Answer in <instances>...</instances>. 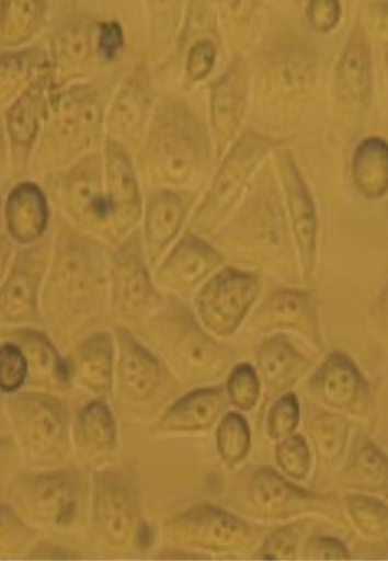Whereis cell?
Returning a JSON list of instances; mask_svg holds the SVG:
<instances>
[{"label": "cell", "instance_id": "1", "mask_svg": "<svg viewBox=\"0 0 388 561\" xmlns=\"http://www.w3.org/2000/svg\"><path fill=\"white\" fill-rule=\"evenodd\" d=\"M44 279L43 327L59 347L69 348L99 320L106 302L110 259L104 247L58 215Z\"/></svg>", "mask_w": 388, "mask_h": 561}, {"label": "cell", "instance_id": "2", "mask_svg": "<svg viewBox=\"0 0 388 561\" xmlns=\"http://www.w3.org/2000/svg\"><path fill=\"white\" fill-rule=\"evenodd\" d=\"M103 124V103L93 84L78 82L49 92L28 172L46 175L94 151L102 137Z\"/></svg>", "mask_w": 388, "mask_h": 561}, {"label": "cell", "instance_id": "3", "mask_svg": "<svg viewBox=\"0 0 388 561\" xmlns=\"http://www.w3.org/2000/svg\"><path fill=\"white\" fill-rule=\"evenodd\" d=\"M14 440L28 466L56 469L72 450V415L67 402L47 391H20L7 396Z\"/></svg>", "mask_w": 388, "mask_h": 561}, {"label": "cell", "instance_id": "4", "mask_svg": "<svg viewBox=\"0 0 388 561\" xmlns=\"http://www.w3.org/2000/svg\"><path fill=\"white\" fill-rule=\"evenodd\" d=\"M210 159V140L199 118L182 103H168L156 115L146 144L153 174L185 184Z\"/></svg>", "mask_w": 388, "mask_h": 561}, {"label": "cell", "instance_id": "5", "mask_svg": "<svg viewBox=\"0 0 388 561\" xmlns=\"http://www.w3.org/2000/svg\"><path fill=\"white\" fill-rule=\"evenodd\" d=\"M43 190L59 215L84 233L109 237L104 160L92 151L61 170L43 175Z\"/></svg>", "mask_w": 388, "mask_h": 561}, {"label": "cell", "instance_id": "6", "mask_svg": "<svg viewBox=\"0 0 388 561\" xmlns=\"http://www.w3.org/2000/svg\"><path fill=\"white\" fill-rule=\"evenodd\" d=\"M9 495L16 511L39 525L69 529L77 522L87 496L83 471L75 467L14 476Z\"/></svg>", "mask_w": 388, "mask_h": 561}, {"label": "cell", "instance_id": "7", "mask_svg": "<svg viewBox=\"0 0 388 561\" xmlns=\"http://www.w3.org/2000/svg\"><path fill=\"white\" fill-rule=\"evenodd\" d=\"M279 145L282 141L264 134L244 133L216 172L203 204L194 214L193 229L207 234L218 227L241 198L253 172Z\"/></svg>", "mask_w": 388, "mask_h": 561}, {"label": "cell", "instance_id": "8", "mask_svg": "<svg viewBox=\"0 0 388 561\" xmlns=\"http://www.w3.org/2000/svg\"><path fill=\"white\" fill-rule=\"evenodd\" d=\"M50 233L42 242L21 247L0 284V327H43L41 297L48 272Z\"/></svg>", "mask_w": 388, "mask_h": 561}, {"label": "cell", "instance_id": "9", "mask_svg": "<svg viewBox=\"0 0 388 561\" xmlns=\"http://www.w3.org/2000/svg\"><path fill=\"white\" fill-rule=\"evenodd\" d=\"M260 291L256 274L233 266L208 280L196 297L197 313L208 331L229 336L241 327Z\"/></svg>", "mask_w": 388, "mask_h": 561}, {"label": "cell", "instance_id": "10", "mask_svg": "<svg viewBox=\"0 0 388 561\" xmlns=\"http://www.w3.org/2000/svg\"><path fill=\"white\" fill-rule=\"evenodd\" d=\"M144 238L134 230L112 252L109 263L111 304L125 320H138L160 302L148 272Z\"/></svg>", "mask_w": 388, "mask_h": 561}, {"label": "cell", "instance_id": "11", "mask_svg": "<svg viewBox=\"0 0 388 561\" xmlns=\"http://www.w3.org/2000/svg\"><path fill=\"white\" fill-rule=\"evenodd\" d=\"M93 523L96 533L111 545L123 548L136 537L139 520L138 496L132 478L123 470L107 469L93 482Z\"/></svg>", "mask_w": 388, "mask_h": 561}, {"label": "cell", "instance_id": "12", "mask_svg": "<svg viewBox=\"0 0 388 561\" xmlns=\"http://www.w3.org/2000/svg\"><path fill=\"white\" fill-rule=\"evenodd\" d=\"M103 160L109 237L112 242H123L144 215L137 171L128 149L114 139L107 138Z\"/></svg>", "mask_w": 388, "mask_h": 561}, {"label": "cell", "instance_id": "13", "mask_svg": "<svg viewBox=\"0 0 388 561\" xmlns=\"http://www.w3.org/2000/svg\"><path fill=\"white\" fill-rule=\"evenodd\" d=\"M50 92L48 66L5 111L4 126L14 175L24 176L39 139Z\"/></svg>", "mask_w": 388, "mask_h": 561}, {"label": "cell", "instance_id": "14", "mask_svg": "<svg viewBox=\"0 0 388 561\" xmlns=\"http://www.w3.org/2000/svg\"><path fill=\"white\" fill-rule=\"evenodd\" d=\"M161 331L168 332V350L174 365L185 376L194 379H206L219 376L228 363L226 348L206 334L194 320L184 313L175 311V316L166 319L161 317Z\"/></svg>", "mask_w": 388, "mask_h": 561}, {"label": "cell", "instance_id": "15", "mask_svg": "<svg viewBox=\"0 0 388 561\" xmlns=\"http://www.w3.org/2000/svg\"><path fill=\"white\" fill-rule=\"evenodd\" d=\"M95 30L85 19L67 20L50 39L48 69L50 92L87 78L95 57Z\"/></svg>", "mask_w": 388, "mask_h": 561}, {"label": "cell", "instance_id": "16", "mask_svg": "<svg viewBox=\"0 0 388 561\" xmlns=\"http://www.w3.org/2000/svg\"><path fill=\"white\" fill-rule=\"evenodd\" d=\"M168 530L178 541L215 551L233 549L249 535L248 525L238 516L212 505L178 515L169 522Z\"/></svg>", "mask_w": 388, "mask_h": 561}, {"label": "cell", "instance_id": "17", "mask_svg": "<svg viewBox=\"0 0 388 561\" xmlns=\"http://www.w3.org/2000/svg\"><path fill=\"white\" fill-rule=\"evenodd\" d=\"M279 171L304 274L309 276L316 266L317 257L318 216L315 199L294 157L288 152H282L279 156Z\"/></svg>", "mask_w": 388, "mask_h": 561}, {"label": "cell", "instance_id": "18", "mask_svg": "<svg viewBox=\"0 0 388 561\" xmlns=\"http://www.w3.org/2000/svg\"><path fill=\"white\" fill-rule=\"evenodd\" d=\"M4 339L16 342L28 363L27 386L39 391L61 393L71 387L69 368L58 344L39 327H19L7 331Z\"/></svg>", "mask_w": 388, "mask_h": 561}, {"label": "cell", "instance_id": "19", "mask_svg": "<svg viewBox=\"0 0 388 561\" xmlns=\"http://www.w3.org/2000/svg\"><path fill=\"white\" fill-rule=\"evenodd\" d=\"M71 386L106 398L114 385L115 344L104 331L89 333L75 342L65 355Z\"/></svg>", "mask_w": 388, "mask_h": 561}, {"label": "cell", "instance_id": "20", "mask_svg": "<svg viewBox=\"0 0 388 561\" xmlns=\"http://www.w3.org/2000/svg\"><path fill=\"white\" fill-rule=\"evenodd\" d=\"M3 216L14 244L34 245L49 234L50 202L41 184L22 181L14 185L4 202Z\"/></svg>", "mask_w": 388, "mask_h": 561}, {"label": "cell", "instance_id": "21", "mask_svg": "<svg viewBox=\"0 0 388 561\" xmlns=\"http://www.w3.org/2000/svg\"><path fill=\"white\" fill-rule=\"evenodd\" d=\"M116 374L121 391L134 402L151 400L162 380L158 358L124 327L116 329Z\"/></svg>", "mask_w": 388, "mask_h": 561}, {"label": "cell", "instance_id": "22", "mask_svg": "<svg viewBox=\"0 0 388 561\" xmlns=\"http://www.w3.org/2000/svg\"><path fill=\"white\" fill-rule=\"evenodd\" d=\"M309 388L324 405L341 411H353L367 400V380L352 358L333 353L326 358L311 377Z\"/></svg>", "mask_w": 388, "mask_h": 561}, {"label": "cell", "instance_id": "23", "mask_svg": "<svg viewBox=\"0 0 388 561\" xmlns=\"http://www.w3.org/2000/svg\"><path fill=\"white\" fill-rule=\"evenodd\" d=\"M194 194L159 190L149 194L145 211V250L155 264L181 231L193 205Z\"/></svg>", "mask_w": 388, "mask_h": 561}, {"label": "cell", "instance_id": "24", "mask_svg": "<svg viewBox=\"0 0 388 561\" xmlns=\"http://www.w3.org/2000/svg\"><path fill=\"white\" fill-rule=\"evenodd\" d=\"M249 72L242 57H236L212 91V125L219 154L236 137L248 110Z\"/></svg>", "mask_w": 388, "mask_h": 561}, {"label": "cell", "instance_id": "25", "mask_svg": "<svg viewBox=\"0 0 388 561\" xmlns=\"http://www.w3.org/2000/svg\"><path fill=\"white\" fill-rule=\"evenodd\" d=\"M224 263L222 254L197 234L186 233L159 267L158 278L176 289H191Z\"/></svg>", "mask_w": 388, "mask_h": 561}, {"label": "cell", "instance_id": "26", "mask_svg": "<svg viewBox=\"0 0 388 561\" xmlns=\"http://www.w3.org/2000/svg\"><path fill=\"white\" fill-rule=\"evenodd\" d=\"M153 92L146 69H138L124 82L106 118L110 139L125 146L138 140L152 106Z\"/></svg>", "mask_w": 388, "mask_h": 561}, {"label": "cell", "instance_id": "27", "mask_svg": "<svg viewBox=\"0 0 388 561\" xmlns=\"http://www.w3.org/2000/svg\"><path fill=\"white\" fill-rule=\"evenodd\" d=\"M335 79L343 99L367 104L373 88L372 50L362 26L353 28L342 51Z\"/></svg>", "mask_w": 388, "mask_h": 561}, {"label": "cell", "instance_id": "28", "mask_svg": "<svg viewBox=\"0 0 388 561\" xmlns=\"http://www.w3.org/2000/svg\"><path fill=\"white\" fill-rule=\"evenodd\" d=\"M117 428L114 414L103 398L94 399L78 410L72 419V443L85 458L115 450Z\"/></svg>", "mask_w": 388, "mask_h": 561}, {"label": "cell", "instance_id": "29", "mask_svg": "<svg viewBox=\"0 0 388 561\" xmlns=\"http://www.w3.org/2000/svg\"><path fill=\"white\" fill-rule=\"evenodd\" d=\"M258 368L269 392L287 390L309 368V360L285 334L261 343L256 354Z\"/></svg>", "mask_w": 388, "mask_h": 561}, {"label": "cell", "instance_id": "30", "mask_svg": "<svg viewBox=\"0 0 388 561\" xmlns=\"http://www.w3.org/2000/svg\"><path fill=\"white\" fill-rule=\"evenodd\" d=\"M226 408V393L222 388H199L183 396L160 417L159 431H204L219 417Z\"/></svg>", "mask_w": 388, "mask_h": 561}, {"label": "cell", "instance_id": "31", "mask_svg": "<svg viewBox=\"0 0 388 561\" xmlns=\"http://www.w3.org/2000/svg\"><path fill=\"white\" fill-rule=\"evenodd\" d=\"M356 190L367 199L384 198L388 191V149L379 137L365 138L357 145L352 162Z\"/></svg>", "mask_w": 388, "mask_h": 561}, {"label": "cell", "instance_id": "32", "mask_svg": "<svg viewBox=\"0 0 388 561\" xmlns=\"http://www.w3.org/2000/svg\"><path fill=\"white\" fill-rule=\"evenodd\" d=\"M48 3L43 0H3L0 2V46H25L41 32Z\"/></svg>", "mask_w": 388, "mask_h": 561}, {"label": "cell", "instance_id": "33", "mask_svg": "<svg viewBox=\"0 0 388 561\" xmlns=\"http://www.w3.org/2000/svg\"><path fill=\"white\" fill-rule=\"evenodd\" d=\"M48 66V51L30 47L0 54V106L13 102Z\"/></svg>", "mask_w": 388, "mask_h": 561}, {"label": "cell", "instance_id": "34", "mask_svg": "<svg viewBox=\"0 0 388 561\" xmlns=\"http://www.w3.org/2000/svg\"><path fill=\"white\" fill-rule=\"evenodd\" d=\"M250 499L260 512L274 515L305 503L310 499V493L288 483L277 471L261 468L251 478Z\"/></svg>", "mask_w": 388, "mask_h": 561}, {"label": "cell", "instance_id": "35", "mask_svg": "<svg viewBox=\"0 0 388 561\" xmlns=\"http://www.w3.org/2000/svg\"><path fill=\"white\" fill-rule=\"evenodd\" d=\"M269 325L316 331L315 301L308 291L282 289L274 291L263 311Z\"/></svg>", "mask_w": 388, "mask_h": 561}, {"label": "cell", "instance_id": "36", "mask_svg": "<svg viewBox=\"0 0 388 561\" xmlns=\"http://www.w3.org/2000/svg\"><path fill=\"white\" fill-rule=\"evenodd\" d=\"M310 435L322 458L332 462L345 450L350 426L346 419L334 414H318L311 419Z\"/></svg>", "mask_w": 388, "mask_h": 561}, {"label": "cell", "instance_id": "37", "mask_svg": "<svg viewBox=\"0 0 388 561\" xmlns=\"http://www.w3.org/2000/svg\"><path fill=\"white\" fill-rule=\"evenodd\" d=\"M218 450L221 459L233 467L246 459L251 447V431L244 416L238 413H229L222 417L216 432Z\"/></svg>", "mask_w": 388, "mask_h": 561}, {"label": "cell", "instance_id": "38", "mask_svg": "<svg viewBox=\"0 0 388 561\" xmlns=\"http://www.w3.org/2000/svg\"><path fill=\"white\" fill-rule=\"evenodd\" d=\"M349 469L350 473L361 483L378 485L383 483L387 474L386 456L367 437H357Z\"/></svg>", "mask_w": 388, "mask_h": 561}, {"label": "cell", "instance_id": "39", "mask_svg": "<svg viewBox=\"0 0 388 561\" xmlns=\"http://www.w3.org/2000/svg\"><path fill=\"white\" fill-rule=\"evenodd\" d=\"M28 363L16 342L0 343V393L11 396L24 390L28 381Z\"/></svg>", "mask_w": 388, "mask_h": 561}, {"label": "cell", "instance_id": "40", "mask_svg": "<svg viewBox=\"0 0 388 561\" xmlns=\"http://www.w3.org/2000/svg\"><path fill=\"white\" fill-rule=\"evenodd\" d=\"M346 501L350 515L364 535L379 537L386 534L388 514L384 503L362 495L347 496Z\"/></svg>", "mask_w": 388, "mask_h": 561}, {"label": "cell", "instance_id": "41", "mask_svg": "<svg viewBox=\"0 0 388 561\" xmlns=\"http://www.w3.org/2000/svg\"><path fill=\"white\" fill-rule=\"evenodd\" d=\"M260 379L251 364L237 365L230 373L227 396L231 405L242 411H251L260 400Z\"/></svg>", "mask_w": 388, "mask_h": 561}, {"label": "cell", "instance_id": "42", "mask_svg": "<svg viewBox=\"0 0 388 561\" xmlns=\"http://www.w3.org/2000/svg\"><path fill=\"white\" fill-rule=\"evenodd\" d=\"M35 530L21 518L16 508L0 504V553H16L33 540Z\"/></svg>", "mask_w": 388, "mask_h": 561}, {"label": "cell", "instance_id": "43", "mask_svg": "<svg viewBox=\"0 0 388 561\" xmlns=\"http://www.w3.org/2000/svg\"><path fill=\"white\" fill-rule=\"evenodd\" d=\"M300 423V402L296 394L288 392L281 396L269 410L267 432L273 439L286 438L296 431Z\"/></svg>", "mask_w": 388, "mask_h": 561}, {"label": "cell", "instance_id": "44", "mask_svg": "<svg viewBox=\"0 0 388 561\" xmlns=\"http://www.w3.org/2000/svg\"><path fill=\"white\" fill-rule=\"evenodd\" d=\"M277 461L286 474L304 480L311 466V455L301 435H290L277 447Z\"/></svg>", "mask_w": 388, "mask_h": 561}, {"label": "cell", "instance_id": "45", "mask_svg": "<svg viewBox=\"0 0 388 561\" xmlns=\"http://www.w3.org/2000/svg\"><path fill=\"white\" fill-rule=\"evenodd\" d=\"M124 30L116 21L102 22L96 26L95 54L104 62H114L124 50Z\"/></svg>", "mask_w": 388, "mask_h": 561}, {"label": "cell", "instance_id": "46", "mask_svg": "<svg viewBox=\"0 0 388 561\" xmlns=\"http://www.w3.org/2000/svg\"><path fill=\"white\" fill-rule=\"evenodd\" d=\"M306 19L315 32L331 33L341 20V4L335 0H311L306 7Z\"/></svg>", "mask_w": 388, "mask_h": 561}, {"label": "cell", "instance_id": "47", "mask_svg": "<svg viewBox=\"0 0 388 561\" xmlns=\"http://www.w3.org/2000/svg\"><path fill=\"white\" fill-rule=\"evenodd\" d=\"M216 62V47L210 39H201L192 46L186 58V72L199 81L208 77Z\"/></svg>", "mask_w": 388, "mask_h": 561}, {"label": "cell", "instance_id": "48", "mask_svg": "<svg viewBox=\"0 0 388 561\" xmlns=\"http://www.w3.org/2000/svg\"><path fill=\"white\" fill-rule=\"evenodd\" d=\"M298 535L293 528H283L267 538L263 557L267 560L293 559L296 556Z\"/></svg>", "mask_w": 388, "mask_h": 561}, {"label": "cell", "instance_id": "49", "mask_svg": "<svg viewBox=\"0 0 388 561\" xmlns=\"http://www.w3.org/2000/svg\"><path fill=\"white\" fill-rule=\"evenodd\" d=\"M306 557L323 560H346L350 558V552L338 538L316 537L308 543Z\"/></svg>", "mask_w": 388, "mask_h": 561}, {"label": "cell", "instance_id": "50", "mask_svg": "<svg viewBox=\"0 0 388 561\" xmlns=\"http://www.w3.org/2000/svg\"><path fill=\"white\" fill-rule=\"evenodd\" d=\"M16 440L10 437L0 438V492L9 490L12 481L14 462H16Z\"/></svg>", "mask_w": 388, "mask_h": 561}, {"label": "cell", "instance_id": "51", "mask_svg": "<svg viewBox=\"0 0 388 561\" xmlns=\"http://www.w3.org/2000/svg\"><path fill=\"white\" fill-rule=\"evenodd\" d=\"M14 257V243L9 234L0 233V284L9 273Z\"/></svg>", "mask_w": 388, "mask_h": 561}, {"label": "cell", "instance_id": "52", "mask_svg": "<svg viewBox=\"0 0 388 561\" xmlns=\"http://www.w3.org/2000/svg\"><path fill=\"white\" fill-rule=\"evenodd\" d=\"M10 162V145L7 138L5 126L2 117H0V174L9 167Z\"/></svg>", "mask_w": 388, "mask_h": 561}, {"label": "cell", "instance_id": "53", "mask_svg": "<svg viewBox=\"0 0 388 561\" xmlns=\"http://www.w3.org/2000/svg\"><path fill=\"white\" fill-rule=\"evenodd\" d=\"M3 209H4L3 197H2V192H0V230H2L3 221H4Z\"/></svg>", "mask_w": 388, "mask_h": 561}]
</instances>
